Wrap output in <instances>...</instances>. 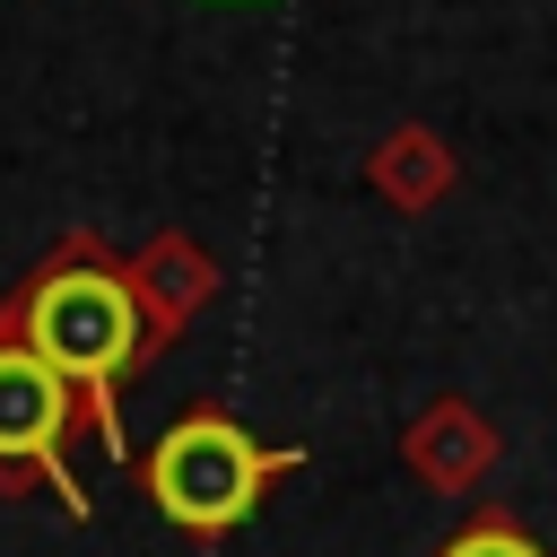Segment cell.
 <instances>
[{
  "instance_id": "obj_1",
  "label": "cell",
  "mask_w": 557,
  "mask_h": 557,
  "mask_svg": "<svg viewBox=\"0 0 557 557\" xmlns=\"http://www.w3.org/2000/svg\"><path fill=\"white\" fill-rule=\"evenodd\" d=\"M0 331H17L70 392H78V418L104 435V453H122V418H113V383L157 348L148 331V305H139V278L96 244V235H70L0 313Z\"/></svg>"
},
{
  "instance_id": "obj_2",
  "label": "cell",
  "mask_w": 557,
  "mask_h": 557,
  "mask_svg": "<svg viewBox=\"0 0 557 557\" xmlns=\"http://www.w3.org/2000/svg\"><path fill=\"white\" fill-rule=\"evenodd\" d=\"M305 453H287V444H252L226 409H191V418H174L157 444H148V496H157V513L174 522V531H191V540H218V531H235L252 505H261V487L270 479H287Z\"/></svg>"
},
{
  "instance_id": "obj_3",
  "label": "cell",
  "mask_w": 557,
  "mask_h": 557,
  "mask_svg": "<svg viewBox=\"0 0 557 557\" xmlns=\"http://www.w3.org/2000/svg\"><path fill=\"white\" fill-rule=\"evenodd\" d=\"M70 426H87V418H78V392H70L17 331H0V487L52 479V496L78 505V479H70Z\"/></svg>"
},
{
  "instance_id": "obj_4",
  "label": "cell",
  "mask_w": 557,
  "mask_h": 557,
  "mask_svg": "<svg viewBox=\"0 0 557 557\" xmlns=\"http://www.w3.org/2000/svg\"><path fill=\"white\" fill-rule=\"evenodd\" d=\"M409 470H418L435 496H470V487L496 470V426H487L470 400H426L418 426H409Z\"/></svg>"
},
{
  "instance_id": "obj_5",
  "label": "cell",
  "mask_w": 557,
  "mask_h": 557,
  "mask_svg": "<svg viewBox=\"0 0 557 557\" xmlns=\"http://www.w3.org/2000/svg\"><path fill=\"white\" fill-rule=\"evenodd\" d=\"M366 183L392 200V209H435L453 183H461V157L444 148V131H426V122H392L383 139H374V157H366Z\"/></svg>"
},
{
  "instance_id": "obj_6",
  "label": "cell",
  "mask_w": 557,
  "mask_h": 557,
  "mask_svg": "<svg viewBox=\"0 0 557 557\" xmlns=\"http://www.w3.org/2000/svg\"><path fill=\"white\" fill-rule=\"evenodd\" d=\"M131 278H139V305H148V331H157V339H174V331L218 296V261H209L191 235H157V244L131 261Z\"/></svg>"
},
{
  "instance_id": "obj_7",
  "label": "cell",
  "mask_w": 557,
  "mask_h": 557,
  "mask_svg": "<svg viewBox=\"0 0 557 557\" xmlns=\"http://www.w3.org/2000/svg\"><path fill=\"white\" fill-rule=\"evenodd\" d=\"M435 557H548V548H540V540H531L513 513H479V522H461V531H453Z\"/></svg>"
}]
</instances>
